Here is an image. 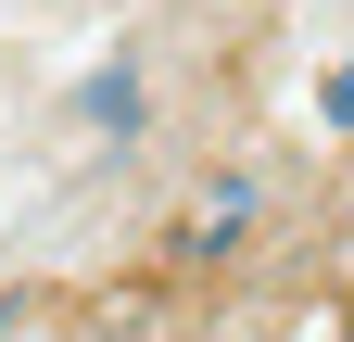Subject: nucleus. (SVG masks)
I'll use <instances>...</instances> for the list:
<instances>
[{"label": "nucleus", "instance_id": "nucleus-2", "mask_svg": "<svg viewBox=\"0 0 354 342\" xmlns=\"http://www.w3.org/2000/svg\"><path fill=\"white\" fill-rule=\"evenodd\" d=\"M241 216H253V190H241V178H228V190H203V216H190V241H203V253H215V241H228V228H241Z\"/></svg>", "mask_w": 354, "mask_h": 342}, {"label": "nucleus", "instance_id": "nucleus-1", "mask_svg": "<svg viewBox=\"0 0 354 342\" xmlns=\"http://www.w3.org/2000/svg\"><path fill=\"white\" fill-rule=\"evenodd\" d=\"M88 114H102V127H140V76L102 64V76H88Z\"/></svg>", "mask_w": 354, "mask_h": 342}, {"label": "nucleus", "instance_id": "nucleus-3", "mask_svg": "<svg viewBox=\"0 0 354 342\" xmlns=\"http://www.w3.org/2000/svg\"><path fill=\"white\" fill-rule=\"evenodd\" d=\"M317 114H329L342 140H354V64H329V76H317Z\"/></svg>", "mask_w": 354, "mask_h": 342}]
</instances>
